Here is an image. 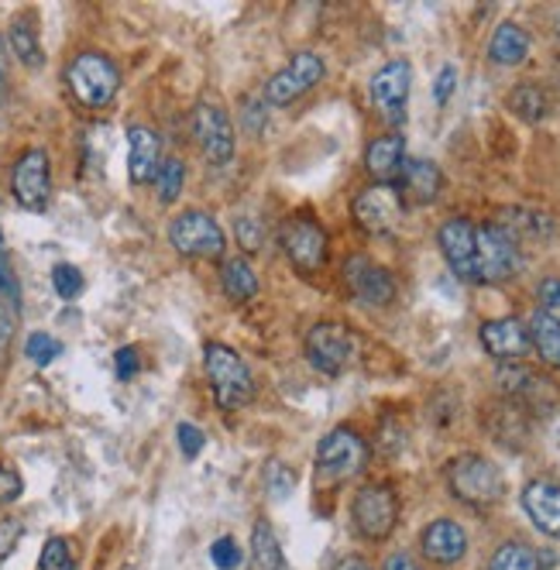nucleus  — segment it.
Wrapping results in <instances>:
<instances>
[{"label": "nucleus", "instance_id": "f257e3e1", "mask_svg": "<svg viewBox=\"0 0 560 570\" xmlns=\"http://www.w3.org/2000/svg\"><path fill=\"white\" fill-rule=\"evenodd\" d=\"M203 365L210 389H214V402L224 413H238L254 399V378L248 365L238 358V351H230L227 344H206Z\"/></svg>", "mask_w": 560, "mask_h": 570}, {"label": "nucleus", "instance_id": "f03ea898", "mask_svg": "<svg viewBox=\"0 0 560 570\" xmlns=\"http://www.w3.org/2000/svg\"><path fill=\"white\" fill-rule=\"evenodd\" d=\"M368 461V443L355 434L347 430V426H337V430H331L320 447H317V485L331 488V485H341L347 482L352 474H358Z\"/></svg>", "mask_w": 560, "mask_h": 570}, {"label": "nucleus", "instance_id": "7ed1b4c3", "mask_svg": "<svg viewBox=\"0 0 560 570\" xmlns=\"http://www.w3.org/2000/svg\"><path fill=\"white\" fill-rule=\"evenodd\" d=\"M448 482H451V491L461 498L464 506H475V509H485V506H496L505 485H502V471L488 461V458H478V454H461L448 464Z\"/></svg>", "mask_w": 560, "mask_h": 570}, {"label": "nucleus", "instance_id": "20e7f679", "mask_svg": "<svg viewBox=\"0 0 560 570\" xmlns=\"http://www.w3.org/2000/svg\"><path fill=\"white\" fill-rule=\"evenodd\" d=\"M65 83L73 90V97L83 107H107L114 97H118L121 86V73L107 56L100 52H83L69 62L65 69Z\"/></svg>", "mask_w": 560, "mask_h": 570}, {"label": "nucleus", "instance_id": "39448f33", "mask_svg": "<svg viewBox=\"0 0 560 570\" xmlns=\"http://www.w3.org/2000/svg\"><path fill=\"white\" fill-rule=\"evenodd\" d=\"M169 245L186 258H221L224 254V230L203 210H186L169 224Z\"/></svg>", "mask_w": 560, "mask_h": 570}, {"label": "nucleus", "instance_id": "423d86ee", "mask_svg": "<svg viewBox=\"0 0 560 570\" xmlns=\"http://www.w3.org/2000/svg\"><path fill=\"white\" fill-rule=\"evenodd\" d=\"M278 245L299 272L310 275L326 265V230L313 217H289L278 227Z\"/></svg>", "mask_w": 560, "mask_h": 570}, {"label": "nucleus", "instance_id": "0eeeda50", "mask_svg": "<svg viewBox=\"0 0 560 570\" xmlns=\"http://www.w3.org/2000/svg\"><path fill=\"white\" fill-rule=\"evenodd\" d=\"M475 265H478V285H496L520 272V248L496 227L475 230Z\"/></svg>", "mask_w": 560, "mask_h": 570}, {"label": "nucleus", "instance_id": "6e6552de", "mask_svg": "<svg viewBox=\"0 0 560 570\" xmlns=\"http://www.w3.org/2000/svg\"><path fill=\"white\" fill-rule=\"evenodd\" d=\"M355 334L344 323H317L307 334V358L323 375H341L355 358Z\"/></svg>", "mask_w": 560, "mask_h": 570}, {"label": "nucleus", "instance_id": "1a4fd4ad", "mask_svg": "<svg viewBox=\"0 0 560 570\" xmlns=\"http://www.w3.org/2000/svg\"><path fill=\"white\" fill-rule=\"evenodd\" d=\"M326 73V66L317 52H296L289 59L286 69H278V73L265 83V100L272 107H286L293 100H299L302 93H310Z\"/></svg>", "mask_w": 560, "mask_h": 570}, {"label": "nucleus", "instance_id": "9d476101", "mask_svg": "<svg viewBox=\"0 0 560 570\" xmlns=\"http://www.w3.org/2000/svg\"><path fill=\"white\" fill-rule=\"evenodd\" d=\"M355 526L368 539H385L395 530V519H400V498L389 485H365L355 495Z\"/></svg>", "mask_w": 560, "mask_h": 570}, {"label": "nucleus", "instance_id": "9b49d317", "mask_svg": "<svg viewBox=\"0 0 560 570\" xmlns=\"http://www.w3.org/2000/svg\"><path fill=\"white\" fill-rule=\"evenodd\" d=\"M409 86H413V69H409L406 59H392L379 69L376 76H371V104L379 107V114L385 117L389 124L406 121Z\"/></svg>", "mask_w": 560, "mask_h": 570}, {"label": "nucleus", "instance_id": "f8f14e48", "mask_svg": "<svg viewBox=\"0 0 560 570\" xmlns=\"http://www.w3.org/2000/svg\"><path fill=\"white\" fill-rule=\"evenodd\" d=\"M11 193L25 210L41 213L45 206H49L52 173H49V155H45L41 149H32L17 158L14 173H11Z\"/></svg>", "mask_w": 560, "mask_h": 570}, {"label": "nucleus", "instance_id": "ddd939ff", "mask_svg": "<svg viewBox=\"0 0 560 570\" xmlns=\"http://www.w3.org/2000/svg\"><path fill=\"white\" fill-rule=\"evenodd\" d=\"M355 221L368 234H392L403 224V197L395 186H368L355 200Z\"/></svg>", "mask_w": 560, "mask_h": 570}, {"label": "nucleus", "instance_id": "4468645a", "mask_svg": "<svg viewBox=\"0 0 560 570\" xmlns=\"http://www.w3.org/2000/svg\"><path fill=\"white\" fill-rule=\"evenodd\" d=\"M193 138H196L200 152L214 165H224V162H230V155H235V124H230L227 110L217 104H196Z\"/></svg>", "mask_w": 560, "mask_h": 570}, {"label": "nucleus", "instance_id": "2eb2a0df", "mask_svg": "<svg viewBox=\"0 0 560 570\" xmlns=\"http://www.w3.org/2000/svg\"><path fill=\"white\" fill-rule=\"evenodd\" d=\"M499 385L526 413H547V409L557 406V389L547 382L544 375H536L523 365H505L499 371Z\"/></svg>", "mask_w": 560, "mask_h": 570}, {"label": "nucleus", "instance_id": "dca6fc26", "mask_svg": "<svg viewBox=\"0 0 560 570\" xmlns=\"http://www.w3.org/2000/svg\"><path fill=\"white\" fill-rule=\"evenodd\" d=\"M344 282L361 302L368 306H389L395 299V278L376 261H368L365 254H352L344 265Z\"/></svg>", "mask_w": 560, "mask_h": 570}, {"label": "nucleus", "instance_id": "f3484780", "mask_svg": "<svg viewBox=\"0 0 560 570\" xmlns=\"http://www.w3.org/2000/svg\"><path fill=\"white\" fill-rule=\"evenodd\" d=\"M475 224L464 221V217H454L440 227V251L448 258L451 272L468 282V285H478V265H475Z\"/></svg>", "mask_w": 560, "mask_h": 570}, {"label": "nucleus", "instance_id": "a211bd4d", "mask_svg": "<svg viewBox=\"0 0 560 570\" xmlns=\"http://www.w3.org/2000/svg\"><path fill=\"white\" fill-rule=\"evenodd\" d=\"M523 509L533 519V526L560 539V485L550 478H536L523 488Z\"/></svg>", "mask_w": 560, "mask_h": 570}, {"label": "nucleus", "instance_id": "6ab92c4d", "mask_svg": "<svg viewBox=\"0 0 560 570\" xmlns=\"http://www.w3.org/2000/svg\"><path fill=\"white\" fill-rule=\"evenodd\" d=\"M481 344H485V351L492 354V358H499V361L523 358V354L533 347V344H529V330H526L520 320H512V317H505V320H488V323L481 326Z\"/></svg>", "mask_w": 560, "mask_h": 570}, {"label": "nucleus", "instance_id": "aec40b11", "mask_svg": "<svg viewBox=\"0 0 560 570\" xmlns=\"http://www.w3.org/2000/svg\"><path fill=\"white\" fill-rule=\"evenodd\" d=\"M424 554L433 563L451 567L468 554V533H464L461 522H454V519H437L424 533Z\"/></svg>", "mask_w": 560, "mask_h": 570}, {"label": "nucleus", "instance_id": "412c9836", "mask_svg": "<svg viewBox=\"0 0 560 570\" xmlns=\"http://www.w3.org/2000/svg\"><path fill=\"white\" fill-rule=\"evenodd\" d=\"M158 165H162V141L155 131L134 124L128 131V173L131 182H152L158 176Z\"/></svg>", "mask_w": 560, "mask_h": 570}, {"label": "nucleus", "instance_id": "4be33fe9", "mask_svg": "<svg viewBox=\"0 0 560 570\" xmlns=\"http://www.w3.org/2000/svg\"><path fill=\"white\" fill-rule=\"evenodd\" d=\"M406 165V141L400 134H382L365 152V169L379 186H392Z\"/></svg>", "mask_w": 560, "mask_h": 570}, {"label": "nucleus", "instance_id": "5701e85b", "mask_svg": "<svg viewBox=\"0 0 560 570\" xmlns=\"http://www.w3.org/2000/svg\"><path fill=\"white\" fill-rule=\"evenodd\" d=\"M400 197H406L409 203H433L440 197L443 176L430 158H406L403 173H400Z\"/></svg>", "mask_w": 560, "mask_h": 570}, {"label": "nucleus", "instance_id": "b1692460", "mask_svg": "<svg viewBox=\"0 0 560 570\" xmlns=\"http://www.w3.org/2000/svg\"><path fill=\"white\" fill-rule=\"evenodd\" d=\"M512 245L520 248V241H550V237L557 234V224L553 217H547V213H536V210H502V224H496Z\"/></svg>", "mask_w": 560, "mask_h": 570}, {"label": "nucleus", "instance_id": "393cba45", "mask_svg": "<svg viewBox=\"0 0 560 570\" xmlns=\"http://www.w3.org/2000/svg\"><path fill=\"white\" fill-rule=\"evenodd\" d=\"M488 56H492V62H499V66H520L529 56V35H526V28L512 25V21L499 25L496 35H492V45H488Z\"/></svg>", "mask_w": 560, "mask_h": 570}, {"label": "nucleus", "instance_id": "a878e982", "mask_svg": "<svg viewBox=\"0 0 560 570\" xmlns=\"http://www.w3.org/2000/svg\"><path fill=\"white\" fill-rule=\"evenodd\" d=\"M529 344L550 368H560V320L550 310H536L529 317Z\"/></svg>", "mask_w": 560, "mask_h": 570}, {"label": "nucleus", "instance_id": "bb28decb", "mask_svg": "<svg viewBox=\"0 0 560 570\" xmlns=\"http://www.w3.org/2000/svg\"><path fill=\"white\" fill-rule=\"evenodd\" d=\"M221 285L230 302H248L259 296V275L251 272L245 258H227L221 265Z\"/></svg>", "mask_w": 560, "mask_h": 570}, {"label": "nucleus", "instance_id": "cd10ccee", "mask_svg": "<svg viewBox=\"0 0 560 570\" xmlns=\"http://www.w3.org/2000/svg\"><path fill=\"white\" fill-rule=\"evenodd\" d=\"M251 570H283V546L265 519L254 522L251 530Z\"/></svg>", "mask_w": 560, "mask_h": 570}, {"label": "nucleus", "instance_id": "c85d7f7f", "mask_svg": "<svg viewBox=\"0 0 560 570\" xmlns=\"http://www.w3.org/2000/svg\"><path fill=\"white\" fill-rule=\"evenodd\" d=\"M8 41L14 56L25 62V66H41V45H38V32H35V21L28 14H21L11 21V32H8Z\"/></svg>", "mask_w": 560, "mask_h": 570}, {"label": "nucleus", "instance_id": "c756f323", "mask_svg": "<svg viewBox=\"0 0 560 570\" xmlns=\"http://www.w3.org/2000/svg\"><path fill=\"white\" fill-rule=\"evenodd\" d=\"M488 570H544V563H540V554H536L529 543L512 539V543H502L492 554Z\"/></svg>", "mask_w": 560, "mask_h": 570}, {"label": "nucleus", "instance_id": "7c9ffc66", "mask_svg": "<svg viewBox=\"0 0 560 570\" xmlns=\"http://www.w3.org/2000/svg\"><path fill=\"white\" fill-rule=\"evenodd\" d=\"M509 107L516 110L523 121L536 124V121H544L547 110H550V100H547V93L540 86H533V83H523L512 90V97H509Z\"/></svg>", "mask_w": 560, "mask_h": 570}, {"label": "nucleus", "instance_id": "2f4dec72", "mask_svg": "<svg viewBox=\"0 0 560 570\" xmlns=\"http://www.w3.org/2000/svg\"><path fill=\"white\" fill-rule=\"evenodd\" d=\"M182 182H186V165L179 158H166V162L158 165L155 189H158V200L162 203H172L182 193Z\"/></svg>", "mask_w": 560, "mask_h": 570}, {"label": "nucleus", "instance_id": "473e14b6", "mask_svg": "<svg viewBox=\"0 0 560 570\" xmlns=\"http://www.w3.org/2000/svg\"><path fill=\"white\" fill-rule=\"evenodd\" d=\"M0 306H8L11 313L21 310V285H17V275H14V269H11L4 237H0Z\"/></svg>", "mask_w": 560, "mask_h": 570}, {"label": "nucleus", "instance_id": "72a5a7b5", "mask_svg": "<svg viewBox=\"0 0 560 570\" xmlns=\"http://www.w3.org/2000/svg\"><path fill=\"white\" fill-rule=\"evenodd\" d=\"M296 488V471L283 461H269L265 464V491L275 498V502H283V498H289Z\"/></svg>", "mask_w": 560, "mask_h": 570}, {"label": "nucleus", "instance_id": "f704fd0d", "mask_svg": "<svg viewBox=\"0 0 560 570\" xmlns=\"http://www.w3.org/2000/svg\"><path fill=\"white\" fill-rule=\"evenodd\" d=\"M41 570H73L76 560H73V546H69L62 536H52L49 543L41 546V560H38Z\"/></svg>", "mask_w": 560, "mask_h": 570}, {"label": "nucleus", "instance_id": "c9c22d12", "mask_svg": "<svg viewBox=\"0 0 560 570\" xmlns=\"http://www.w3.org/2000/svg\"><path fill=\"white\" fill-rule=\"evenodd\" d=\"M52 285H56V293H59L62 299H76V296H83V289H86L83 272H80L76 265H56V269H52Z\"/></svg>", "mask_w": 560, "mask_h": 570}, {"label": "nucleus", "instance_id": "e433bc0d", "mask_svg": "<svg viewBox=\"0 0 560 570\" xmlns=\"http://www.w3.org/2000/svg\"><path fill=\"white\" fill-rule=\"evenodd\" d=\"M25 354L28 358L38 365V368H45V365H52L59 354H62V344L52 337V334H32L28 337V344H25Z\"/></svg>", "mask_w": 560, "mask_h": 570}, {"label": "nucleus", "instance_id": "4c0bfd02", "mask_svg": "<svg viewBox=\"0 0 560 570\" xmlns=\"http://www.w3.org/2000/svg\"><path fill=\"white\" fill-rule=\"evenodd\" d=\"M210 560H214L221 570H235L241 563V546L230 536H221L214 546H210Z\"/></svg>", "mask_w": 560, "mask_h": 570}, {"label": "nucleus", "instance_id": "58836bf2", "mask_svg": "<svg viewBox=\"0 0 560 570\" xmlns=\"http://www.w3.org/2000/svg\"><path fill=\"white\" fill-rule=\"evenodd\" d=\"M176 440H179V450H182V458H186V461H193V458L200 454V450H203V443H206L203 430H196L193 423H179Z\"/></svg>", "mask_w": 560, "mask_h": 570}, {"label": "nucleus", "instance_id": "ea45409f", "mask_svg": "<svg viewBox=\"0 0 560 570\" xmlns=\"http://www.w3.org/2000/svg\"><path fill=\"white\" fill-rule=\"evenodd\" d=\"M114 371H118L121 382H128V378L142 371V354H138V347H121L118 354H114Z\"/></svg>", "mask_w": 560, "mask_h": 570}, {"label": "nucleus", "instance_id": "a19ab883", "mask_svg": "<svg viewBox=\"0 0 560 570\" xmlns=\"http://www.w3.org/2000/svg\"><path fill=\"white\" fill-rule=\"evenodd\" d=\"M25 491V482H21V474L14 467H4L0 464V502H14V498Z\"/></svg>", "mask_w": 560, "mask_h": 570}, {"label": "nucleus", "instance_id": "79ce46f5", "mask_svg": "<svg viewBox=\"0 0 560 570\" xmlns=\"http://www.w3.org/2000/svg\"><path fill=\"white\" fill-rule=\"evenodd\" d=\"M454 86H457V69H454V66H443V69H440V76H437V83H433V100L443 107V104L451 100Z\"/></svg>", "mask_w": 560, "mask_h": 570}, {"label": "nucleus", "instance_id": "37998d69", "mask_svg": "<svg viewBox=\"0 0 560 570\" xmlns=\"http://www.w3.org/2000/svg\"><path fill=\"white\" fill-rule=\"evenodd\" d=\"M238 237H241V245H245L248 254L259 251L262 248V227H259V221H254V217H241L238 221Z\"/></svg>", "mask_w": 560, "mask_h": 570}, {"label": "nucleus", "instance_id": "c03bdc74", "mask_svg": "<svg viewBox=\"0 0 560 570\" xmlns=\"http://www.w3.org/2000/svg\"><path fill=\"white\" fill-rule=\"evenodd\" d=\"M17 539H21V522H14V519L0 522V560H4L14 550Z\"/></svg>", "mask_w": 560, "mask_h": 570}, {"label": "nucleus", "instance_id": "a18cd8bd", "mask_svg": "<svg viewBox=\"0 0 560 570\" xmlns=\"http://www.w3.org/2000/svg\"><path fill=\"white\" fill-rule=\"evenodd\" d=\"M540 302H544V310H557L560 306V278L540 282Z\"/></svg>", "mask_w": 560, "mask_h": 570}, {"label": "nucleus", "instance_id": "49530a36", "mask_svg": "<svg viewBox=\"0 0 560 570\" xmlns=\"http://www.w3.org/2000/svg\"><path fill=\"white\" fill-rule=\"evenodd\" d=\"M11 330H14V313L8 306H0V347L11 341Z\"/></svg>", "mask_w": 560, "mask_h": 570}, {"label": "nucleus", "instance_id": "de8ad7c7", "mask_svg": "<svg viewBox=\"0 0 560 570\" xmlns=\"http://www.w3.org/2000/svg\"><path fill=\"white\" fill-rule=\"evenodd\" d=\"M385 570H419V563L413 557H406V554H392L385 560Z\"/></svg>", "mask_w": 560, "mask_h": 570}, {"label": "nucleus", "instance_id": "09e8293b", "mask_svg": "<svg viewBox=\"0 0 560 570\" xmlns=\"http://www.w3.org/2000/svg\"><path fill=\"white\" fill-rule=\"evenodd\" d=\"M334 570H371V567L365 560H358V557H344Z\"/></svg>", "mask_w": 560, "mask_h": 570}, {"label": "nucleus", "instance_id": "8fccbe9b", "mask_svg": "<svg viewBox=\"0 0 560 570\" xmlns=\"http://www.w3.org/2000/svg\"><path fill=\"white\" fill-rule=\"evenodd\" d=\"M0 69H4V41H0Z\"/></svg>", "mask_w": 560, "mask_h": 570}, {"label": "nucleus", "instance_id": "3c124183", "mask_svg": "<svg viewBox=\"0 0 560 570\" xmlns=\"http://www.w3.org/2000/svg\"><path fill=\"white\" fill-rule=\"evenodd\" d=\"M557 38H560V17H557Z\"/></svg>", "mask_w": 560, "mask_h": 570}]
</instances>
